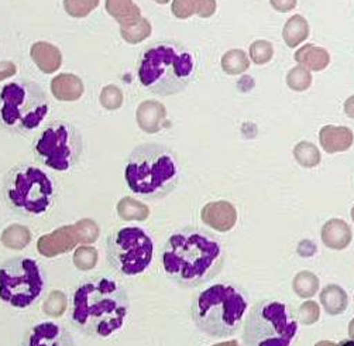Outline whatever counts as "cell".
<instances>
[{
	"label": "cell",
	"mask_w": 354,
	"mask_h": 346,
	"mask_svg": "<svg viewBox=\"0 0 354 346\" xmlns=\"http://www.w3.org/2000/svg\"><path fill=\"white\" fill-rule=\"evenodd\" d=\"M226 252L223 242L202 228L187 226L174 232L161 252L162 270L181 289H198L223 270Z\"/></svg>",
	"instance_id": "cell-1"
},
{
	"label": "cell",
	"mask_w": 354,
	"mask_h": 346,
	"mask_svg": "<svg viewBox=\"0 0 354 346\" xmlns=\"http://www.w3.org/2000/svg\"><path fill=\"white\" fill-rule=\"evenodd\" d=\"M130 309L124 287L104 275L82 282L73 295L69 320L82 334L109 338L120 331Z\"/></svg>",
	"instance_id": "cell-2"
},
{
	"label": "cell",
	"mask_w": 354,
	"mask_h": 346,
	"mask_svg": "<svg viewBox=\"0 0 354 346\" xmlns=\"http://www.w3.org/2000/svg\"><path fill=\"white\" fill-rule=\"evenodd\" d=\"M181 163L171 149L158 143H145L129 154L124 180L129 190L145 199H161L178 187Z\"/></svg>",
	"instance_id": "cell-3"
},
{
	"label": "cell",
	"mask_w": 354,
	"mask_h": 346,
	"mask_svg": "<svg viewBox=\"0 0 354 346\" xmlns=\"http://www.w3.org/2000/svg\"><path fill=\"white\" fill-rule=\"evenodd\" d=\"M195 73L194 57L174 42H158L145 50L138 65V80L160 96L183 92Z\"/></svg>",
	"instance_id": "cell-4"
},
{
	"label": "cell",
	"mask_w": 354,
	"mask_h": 346,
	"mask_svg": "<svg viewBox=\"0 0 354 346\" xmlns=\"http://www.w3.org/2000/svg\"><path fill=\"white\" fill-rule=\"evenodd\" d=\"M249 308V298L234 284H215L198 293L191 304L195 327L210 338L236 334Z\"/></svg>",
	"instance_id": "cell-5"
},
{
	"label": "cell",
	"mask_w": 354,
	"mask_h": 346,
	"mask_svg": "<svg viewBox=\"0 0 354 346\" xmlns=\"http://www.w3.org/2000/svg\"><path fill=\"white\" fill-rule=\"evenodd\" d=\"M55 184L41 168L19 164L3 181V199L12 210L24 217H41L55 202Z\"/></svg>",
	"instance_id": "cell-6"
},
{
	"label": "cell",
	"mask_w": 354,
	"mask_h": 346,
	"mask_svg": "<svg viewBox=\"0 0 354 346\" xmlns=\"http://www.w3.org/2000/svg\"><path fill=\"white\" fill-rule=\"evenodd\" d=\"M48 111L47 95L37 84L17 81L0 91V123L10 131H34L41 126Z\"/></svg>",
	"instance_id": "cell-7"
},
{
	"label": "cell",
	"mask_w": 354,
	"mask_h": 346,
	"mask_svg": "<svg viewBox=\"0 0 354 346\" xmlns=\"http://www.w3.org/2000/svg\"><path fill=\"white\" fill-rule=\"evenodd\" d=\"M298 334V322L291 308L279 301L257 302L244 321L245 346H291Z\"/></svg>",
	"instance_id": "cell-8"
},
{
	"label": "cell",
	"mask_w": 354,
	"mask_h": 346,
	"mask_svg": "<svg viewBox=\"0 0 354 346\" xmlns=\"http://www.w3.org/2000/svg\"><path fill=\"white\" fill-rule=\"evenodd\" d=\"M47 275L39 262L13 257L0 264V300L15 308H27L44 294Z\"/></svg>",
	"instance_id": "cell-9"
},
{
	"label": "cell",
	"mask_w": 354,
	"mask_h": 346,
	"mask_svg": "<svg viewBox=\"0 0 354 346\" xmlns=\"http://www.w3.org/2000/svg\"><path fill=\"white\" fill-rule=\"evenodd\" d=\"M106 255L115 271L126 277L143 274L154 256L153 237L138 226L113 230L106 242Z\"/></svg>",
	"instance_id": "cell-10"
},
{
	"label": "cell",
	"mask_w": 354,
	"mask_h": 346,
	"mask_svg": "<svg viewBox=\"0 0 354 346\" xmlns=\"http://www.w3.org/2000/svg\"><path fill=\"white\" fill-rule=\"evenodd\" d=\"M82 149V137L77 127L61 120L50 123L32 143L35 157L54 171H68L77 165Z\"/></svg>",
	"instance_id": "cell-11"
},
{
	"label": "cell",
	"mask_w": 354,
	"mask_h": 346,
	"mask_svg": "<svg viewBox=\"0 0 354 346\" xmlns=\"http://www.w3.org/2000/svg\"><path fill=\"white\" fill-rule=\"evenodd\" d=\"M23 346H75V342L65 327L44 321L27 332Z\"/></svg>",
	"instance_id": "cell-12"
},
{
	"label": "cell",
	"mask_w": 354,
	"mask_h": 346,
	"mask_svg": "<svg viewBox=\"0 0 354 346\" xmlns=\"http://www.w3.org/2000/svg\"><path fill=\"white\" fill-rule=\"evenodd\" d=\"M78 244L74 226H62L53 233L41 236L37 242V251L44 257H57L58 255L73 251Z\"/></svg>",
	"instance_id": "cell-13"
},
{
	"label": "cell",
	"mask_w": 354,
	"mask_h": 346,
	"mask_svg": "<svg viewBox=\"0 0 354 346\" xmlns=\"http://www.w3.org/2000/svg\"><path fill=\"white\" fill-rule=\"evenodd\" d=\"M201 218L203 224L212 229L218 232H229L237 222V211L227 201H215L206 203L202 208Z\"/></svg>",
	"instance_id": "cell-14"
},
{
	"label": "cell",
	"mask_w": 354,
	"mask_h": 346,
	"mask_svg": "<svg viewBox=\"0 0 354 346\" xmlns=\"http://www.w3.org/2000/svg\"><path fill=\"white\" fill-rule=\"evenodd\" d=\"M137 123L141 130L146 133H158L165 123L167 109L161 102L145 100L137 108Z\"/></svg>",
	"instance_id": "cell-15"
},
{
	"label": "cell",
	"mask_w": 354,
	"mask_h": 346,
	"mask_svg": "<svg viewBox=\"0 0 354 346\" xmlns=\"http://www.w3.org/2000/svg\"><path fill=\"white\" fill-rule=\"evenodd\" d=\"M319 142L325 152L333 154L348 150L354 143V134L344 126H324L319 131Z\"/></svg>",
	"instance_id": "cell-16"
},
{
	"label": "cell",
	"mask_w": 354,
	"mask_h": 346,
	"mask_svg": "<svg viewBox=\"0 0 354 346\" xmlns=\"http://www.w3.org/2000/svg\"><path fill=\"white\" fill-rule=\"evenodd\" d=\"M30 55L32 61L35 62L43 73L46 74H53L58 71L61 64H62V54L61 51L46 42H39L34 43L30 50Z\"/></svg>",
	"instance_id": "cell-17"
},
{
	"label": "cell",
	"mask_w": 354,
	"mask_h": 346,
	"mask_svg": "<svg viewBox=\"0 0 354 346\" xmlns=\"http://www.w3.org/2000/svg\"><path fill=\"white\" fill-rule=\"evenodd\" d=\"M351 239V229L342 219H330L322 228V242L329 249L343 251L350 245Z\"/></svg>",
	"instance_id": "cell-18"
},
{
	"label": "cell",
	"mask_w": 354,
	"mask_h": 346,
	"mask_svg": "<svg viewBox=\"0 0 354 346\" xmlns=\"http://www.w3.org/2000/svg\"><path fill=\"white\" fill-rule=\"evenodd\" d=\"M85 86L80 77L74 74H59L51 81L53 95L62 102H74L84 95Z\"/></svg>",
	"instance_id": "cell-19"
},
{
	"label": "cell",
	"mask_w": 354,
	"mask_h": 346,
	"mask_svg": "<svg viewBox=\"0 0 354 346\" xmlns=\"http://www.w3.org/2000/svg\"><path fill=\"white\" fill-rule=\"evenodd\" d=\"M216 0H174L172 13L178 19H189L198 15L202 19L212 17L216 12Z\"/></svg>",
	"instance_id": "cell-20"
},
{
	"label": "cell",
	"mask_w": 354,
	"mask_h": 346,
	"mask_svg": "<svg viewBox=\"0 0 354 346\" xmlns=\"http://www.w3.org/2000/svg\"><path fill=\"white\" fill-rule=\"evenodd\" d=\"M295 61L308 68L309 71H324V69L330 64V55L325 48L316 47L313 44H306L301 47L295 55Z\"/></svg>",
	"instance_id": "cell-21"
},
{
	"label": "cell",
	"mask_w": 354,
	"mask_h": 346,
	"mask_svg": "<svg viewBox=\"0 0 354 346\" xmlns=\"http://www.w3.org/2000/svg\"><path fill=\"white\" fill-rule=\"evenodd\" d=\"M106 12L120 23V26L131 24L141 19L140 8L133 0H106Z\"/></svg>",
	"instance_id": "cell-22"
},
{
	"label": "cell",
	"mask_w": 354,
	"mask_h": 346,
	"mask_svg": "<svg viewBox=\"0 0 354 346\" xmlns=\"http://www.w3.org/2000/svg\"><path fill=\"white\" fill-rule=\"evenodd\" d=\"M321 304L328 314L339 316L343 311H346L348 305V297L340 286L329 284L321 293Z\"/></svg>",
	"instance_id": "cell-23"
},
{
	"label": "cell",
	"mask_w": 354,
	"mask_h": 346,
	"mask_svg": "<svg viewBox=\"0 0 354 346\" xmlns=\"http://www.w3.org/2000/svg\"><path fill=\"white\" fill-rule=\"evenodd\" d=\"M309 36V24L308 21L297 15L292 16L284 26V30H282V39L287 43L288 47L295 48L299 44H302Z\"/></svg>",
	"instance_id": "cell-24"
},
{
	"label": "cell",
	"mask_w": 354,
	"mask_h": 346,
	"mask_svg": "<svg viewBox=\"0 0 354 346\" xmlns=\"http://www.w3.org/2000/svg\"><path fill=\"white\" fill-rule=\"evenodd\" d=\"M118 214L124 221H146L150 215V210L146 203L124 197L118 203Z\"/></svg>",
	"instance_id": "cell-25"
},
{
	"label": "cell",
	"mask_w": 354,
	"mask_h": 346,
	"mask_svg": "<svg viewBox=\"0 0 354 346\" xmlns=\"http://www.w3.org/2000/svg\"><path fill=\"white\" fill-rule=\"evenodd\" d=\"M120 34L123 40L127 42L129 44H138L150 37L151 24L147 19L141 17L131 24L120 26Z\"/></svg>",
	"instance_id": "cell-26"
},
{
	"label": "cell",
	"mask_w": 354,
	"mask_h": 346,
	"mask_svg": "<svg viewBox=\"0 0 354 346\" xmlns=\"http://www.w3.org/2000/svg\"><path fill=\"white\" fill-rule=\"evenodd\" d=\"M31 240V232L27 226L12 225L2 233V244L13 251L24 249Z\"/></svg>",
	"instance_id": "cell-27"
},
{
	"label": "cell",
	"mask_w": 354,
	"mask_h": 346,
	"mask_svg": "<svg viewBox=\"0 0 354 346\" xmlns=\"http://www.w3.org/2000/svg\"><path fill=\"white\" fill-rule=\"evenodd\" d=\"M250 66V60L243 50H230L222 57V68L229 75H240Z\"/></svg>",
	"instance_id": "cell-28"
},
{
	"label": "cell",
	"mask_w": 354,
	"mask_h": 346,
	"mask_svg": "<svg viewBox=\"0 0 354 346\" xmlns=\"http://www.w3.org/2000/svg\"><path fill=\"white\" fill-rule=\"evenodd\" d=\"M294 291L302 298H312L319 290V279L310 271H301L292 283Z\"/></svg>",
	"instance_id": "cell-29"
},
{
	"label": "cell",
	"mask_w": 354,
	"mask_h": 346,
	"mask_svg": "<svg viewBox=\"0 0 354 346\" xmlns=\"http://www.w3.org/2000/svg\"><path fill=\"white\" fill-rule=\"evenodd\" d=\"M294 157L304 168H313L321 163V152L313 143L301 142L294 147Z\"/></svg>",
	"instance_id": "cell-30"
},
{
	"label": "cell",
	"mask_w": 354,
	"mask_h": 346,
	"mask_svg": "<svg viewBox=\"0 0 354 346\" xmlns=\"http://www.w3.org/2000/svg\"><path fill=\"white\" fill-rule=\"evenodd\" d=\"M287 84L292 91L304 92L312 85V74L308 68L298 65L288 73Z\"/></svg>",
	"instance_id": "cell-31"
},
{
	"label": "cell",
	"mask_w": 354,
	"mask_h": 346,
	"mask_svg": "<svg viewBox=\"0 0 354 346\" xmlns=\"http://www.w3.org/2000/svg\"><path fill=\"white\" fill-rule=\"evenodd\" d=\"M99 2L100 0H64V9L69 16L81 19L91 15Z\"/></svg>",
	"instance_id": "cell-32"
},
{
	"label": "cell",
	"mask_w": 354,
	"mask_h": 346,
	"mask_svg": "<svg viewBox=\"0 0 354 346\" xmlns=\"http://www.w3.org/2000/svg\"><path fill=\"white\" fill-rule=\"evenodd\" d=\"M100 105L108 111H118L123 105V92L115 85L104 86L100 92Z\"/></svg>",
	"instance_id": "cell-33"
},
{
	"label": "cell",
	"mask_w": 354,
	"mask_h": 346,
	"mask_svg": "<svg viewBox=\"0 0 354 346\" xmlns=\"http://www.w3.org/2000/svg\"><path fill=\"white\" fill-rule=\"evenodd\" d=\"M97 263V251L93 246H81L74 255V264L81 271L92 270Z\"/></svg>",
	"instance_id": "cell-34"
},
{
	"label": "cell",
	"mask_w": 354,
	"mask_h": 346,
	"mask_svg": "<svg viewBox=\"0 0 354 346\" xmlns=\"http://www.w3.org/2000/svg\"><path fill=\"white\" fill-rule=\"evenodd\" d=\"M80 244H93L99 237V226L92 219H82L74 225Z\"/></svg>",
	"instance_id": "cell-35"
},
{
	"label": "cell",
	"mask_w": 354,
	"mask_h": 346,
	"mask_svg": "<svg viewBox=\"0 0 354 346\" xmlns=\"http://www.w3.org/2000/svg\"><path fill=\"white\" fill-rule=\"evenodd\" d=\"M274 57V47L267 40H257L250 46V58L257 65L270 62Z\"/></svg>",
	"instance_id": "cell-36"
},
{
	"label": "cell",
	"mask_w": 354,
	"mask_h": 346,
	"mask_svg": "<svg viewBox=\"0 0 354 346\" xmlns=\"http://www.w3.org/2000/svg\"><path fill=\"white\" fill-rule=\"evenodd\" d=\"M46 314L51 317H59L66 309V297L61 291H53L43 305Z\"/></svg>",
	"instance_id": "cell-37"
},
{
	"label": "cell",
	"mask_w": 354,
	"mask_h": 346,
	"mask_svg": "<svg viewBox=\"0 0 354 346\" xmlns=\"http://www.w3.org/2000/svg\"><path fill=\"white\" fill-rule=\"evenodd\" d=\"M298 318L305 325H312L317 322V320H319V305H317L315 301H305L299 307Z\"/></svg>",
	"instance_id": "cell-38"
},
{
	"label": "cell",
	"mask_w": 354,
	"mask_h": 346,
	"mask_svg": "<svg viewBox=\"0 0 354 346\" xmlns=\"http://www.w3.org/2000/svg\"><path fill=\"white\" fill-rule=\"evenodd\" d=\"M17 73V66L12 61H0V82L3 80L12 78Z\"/></svg>",
	"instance_id": "cell-39"
},
{
	"label": "cell",
	"mask_w": 354,
	"mask_h": 346,
	"mask_svg": "<svg viewBox=\"0 0 354 346\" xmlns=\"http://www.w3.org/2000/svg\"><path fill=\"white\" fill-rule=\"evenodd\" d=\"M271 6L279 12V13H286V12H291L297 8L298 0H270Z\"/></svg>",
	"instance_id": "cell-40"
},
{
	"label": "cell",
	"mask_w": 354,
	"mask_h": 346,
	"mask_svg": "<svg viewBox=\"0 0 354 346\" xmlns=\"http://www.w3.org/2000/svg\"><path fill=\"white\" fill-rule=\"evenodd\" d=\"M344 112L348 118L354 119V95L344 102Z\"/></svg>",
	"instance_id": "cell-41"
},
{
	"label": "cell",
	"mask_w": 354,
	"mask_h": 346,
	"mask_svg": "<svg viewBox=\"0 0 354 346\" xmlns=\"http://www.w3.org/2000/svg\"><path fill=\"white\" fill-rule=\"evenodd\" d=\"M214 346H239L237 340H227V342H222V343H216Z\"/></svg>",
	"instance_id": "cell-42"
},
{
	"label": "cell",
	"mask_w": 354,
	"mask_h": 346,
	"mask_svg": "<svg viewBox=\"0 0 354 346\" xmlns=\"http://www.w3.org/2000/svg\"><path fill=\"white\" fill-rule=\"evenodd\" d=\"M315 346H339V345H336L335 342H330V340H321V342H317Z\"/></svg>",
	"instance_id": "cell-43"
},
{
	"label": "cell",
	"mask_w": 354,
	"mask_h": 346,
	"mask_svg": "<svg viewBox=\"0 0 354 346\" xmlns=\"http://www.w3.org/2000/svg\"><path fill=\"white\" fill-rule=\"evenodd\" d=\"M348 335L351 339H354V318L348 324Z\"/></svg>",
	"instance_id": "cell-44"
},
{
	"label": "cell",
	"mask_w": 354,
	"mask_h": 346,
	"mask_svg": "<svg viewBox=\"0 0 354 346\" xmlns=\"http://www.w3.org/2000/svg\"><path fill=\"white\" fill-rule=\"evenodd\" d=\"M339 346H354V339H346L339 343Z\"/></svg>",
	"instance_id": "cell-45"
},
{
	"label": "cell",
	"mask_w": 354,
	"mask_h": 346,
	"mask_svg": "<svg viewBox=\"0 0 354 346\" xmlns=\"http://www.w3.org/2000/svg\"><path fill=\"white\" fill-rule=\"evenodd\" d=\"M156 2H157L158 5H167V3L169 2V0H156Z\"/></svg>",
	"instance_id": "cell-46"
},
{
	"label": "cell",
	"mask_w": 354,
	"mask_h": 346,
	"mask_svg": "<svg viewBox=\"0 0 354 346\" xmlns=\"http://www.w3.org/2000/svg\"><path fill=\"white\" fill-rule=\"evenodd\" d=\"M351 219L354 221V206H353V210H351Z\"/></svg>",
	"instance_id": "cell-47"
}]
</instances>
